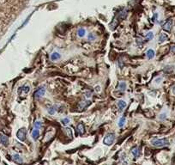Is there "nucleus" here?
Returning <instances> with one entry per match:
<instances>
[{
    "mask_svg": "<svg viewBox=\"0 0 175 165\" xmlns=\"http://www.w3.org/2000/svg\"><path fill=\"white\" fill-rule=\"evenodd\" d=\"M151 144L155 147H164L169 144V140L167 139H154Z\"/></svg>",
    "mask_w": 175,
    "mask_h": 165,
    "instance_id": "f257e3e1",
    "label": "nucleus"
},
{
    "mask_svg": "<svg viewBox=\"0 0 175 165\" xmlns=\"http://www.w3.org/2000/svg\"><path fill=\"white\" fill-rule=\"evenodd\" d=\"M114 139H115V134L113 133H109L106 134V137L104 138L103 143H104V144H106V145H111V144H113V143L114 142Z\"/></svg>",
    "mask_w": 175,
    "mask_h": 165,
    "instance_id": "f03ea898",
    "label": "nucleus"
},
{
    "mask_svg": "<svg viewBox=\"0 0 175 165\" xmlns=\"http://www.w3.org/2000/svg\"><path fill=\"white\" fill-rule=\"evenodd\" d=\"M26 136H27V129L25 127H22L20 128L17 133H16V137L19 140L21 141H24L26 139Z\"/></svg>",
    "mask_w": 175,
    "mask_h": 165,
    "instance_id": "7ed1b4c3",
    "label": "nucleus"
},
{
    "mask_svg": "<svg viewBox=\"0 0 175 165\" xmlns=\"http://www.w3.org/2000/svg\"><path fill=\"white\" fill-rule=\"evenodd\" d=\"M46 93V89L44 87H41L40 89H38L35 93H34V98L35 99H40L42 96H44V95Z\"/></svg>",
    "mask_w": 175,
    "mask_h": 165,
    "instance_id": "20e7f679",
    "label": "nucleus"
},
{
    "mask_svg": "<svg viewBox=\"0 0 175 165\" xmlns=\"http://www.w3.org/2000/svg\"><path fill=\"white\" fill-rule=\"evenodd\" d=\"M30 91V87L29 86H23V87H20L18 89V94L20 95L21 96H25L27 94L28 92Z\"/></svg>",
    "mask_w": 175,
    "mask_h": 165,
    "instance_id": "39448f33",
    "label": "nucleus"
},
{
    "mask_svg": "<svg viewBox=\"0 0 175 165\" xmlns=\"http://www.w3.org/2000/svg\"><path fill=\"white\" fill-rule=\"evenodd\" d=\"M162 28L166 31H170L173 28V20L172 19H167L166 23L162 25Z\"/></svg>",
    "mask_w": 175,
    "mask_h": 165,
    "instance_id": "423d86ee",
    "label": "nucleus"
},
{
    "mask_svg": "<svg viewBox=\"0 0 175 165\" xmlns=\"http://www.w3.org/2000/svg\"><path fill=\"white\" fill-rule=\"evenodd\" d=\"M127 13H128V11L126 10H120L118 14H117V17H116V18L119 21V20H124L125 17H127Z\"/></svg>",
    "mask_w": 175,
    "mask_h": 165,
    "instance_id": "0eeeda50",
    "label": "nucleus"
},
{
    "mask_svg": "<svg viewBox=\"0 0 175 165\" xmlns=\"http://www.w3.org/2000/svg\"><path fill=\"white\" fill-rule=\"evenodd\" d=\"M12 160H13L15 163L18 164H22L23 163V160L22 157L19 156V155H17V154L12 156Z\"/></svg>",
    "mask_w": 175,
    "mask_h": 165,
    "instance_id": "6e6552de",
    "label": "nucleus"
},
{
    "mask_svg": "<svg viewBox=\"0 0 175 165\" xmlns=\"http://www.w3.org/2000/svg\"><path fill=\"white\" fill-rule=\"evenodd\" d=\"M77 131H78V133H79V134L80 135H82V134H84V133H85V127H84V125L82 124V123H79L78 125H77Z\"/></svg>",
    "mask_w": 175,
    "mask_h": 165,
    "instance_id": "1a4fd4ad",
    "label": "nucleus"
},
{
    "mask_svg": "<svg viewBox=\"0 0 175 165\" xmlns=\"http://www.w3.org/2000/svg\"><path fill=\"white\" fill-rule=\"evenodd\" d=\"M126 102H125V101H123V100H119V101H118V107H119V110L120 111H122V110H124L125 108H126Z\"/></svg>",
    "mask_w": 175,
    "mask_h": 165,
    "instance_id": "9d476101",
    "label": "nucleus"
},
{
    "mask_svg": "<svg viewBox=\"0 0 175 165\" xmlns=\"http://www.w3.org/2000/svg\"><path fill=\"white\" fill-rule=\"evenodd\" d=\"M131 153H132V155L134 156L135 158L138 157L139 155H140V151H139V150H138V148L137 146H135V147H133L131 149Z\"/></svg>",
    "mask_w": 175,
    "mask_h": 165,
    "instance_id": "9b49d317",
    "label": "nucleus"
},
{
    "mask_svg": "<svg viewBox=\"0 0 175 165\" xmlns=\"http://www.w3.org/2000/svg\"><path fill=\"white\" fill-rule=\"evenodd\" d=\"M0 142H1L3 144L7 145V144H9V139H8V137L5 136V135H1V136H0Z\"/></svg>",
    "mask_w": 175,
    "mask_h": 165,
    "instance_id": "f8f14e48",
    "label": "nucleus"
},
{
    "mask_svg": "<svg viewBox=\"0 0 175 165\" xmlns=\"http://www.w3.org/2000/svg\"><path fill=\"white\" fill-rule=\"evenodd\" d=\"M60 54L58 53V52H53V53H51V60H58V59H60Z\"/></svg>",
    "mask_w": 175,
    "mask_h": 165,
    "instance_id": "ddd939ff",
    "label": "nucleus"
},
{
    "mask_svg": "<svg viewBox=\"0 0 175 165\" xmlns=\"http://www.w3.org/2000/svg\"><path fill=\"white\" fill-rule=\"evenodd\" d=\"M39 135H40V132H39V129H34L33 130V132H32V138L34 139V140H36L37 139V138L39 137Z\"/></svg>",
    "mask_w": 175,
    "mask_h": 165,
    "instance_id": "4468645a",
    "label": "nucleus"
},
{
    "mask_svg": "<svg viewBox=\"0 0 175 165\" xmlns=\"http://www.w3.org/2000/svg\"><path fill=\"white\" fill-rule=\"evenodd\" d=\"M77 35H78V36L79 37H84L85 36V35H86V30L83 28H79L78 30H77Z\"/></svg>",
    "mask_w": 175,
    "mask_h": 165,
    "instance_id": "2eb2a0df",
    "label": "nucleus"
},
{
    "mask_svg": "<svg viewBox=\"0 0 175 165\" xmlns=\"http://www.w3.org/2000/svg\"><path fill=\"white\" fill-rule=\"evenodd\" d=\"M167 38H168L167 35H166V34L162 33V34L160 35V37H159V41H160V43H162V42L166 41L167 40Z\"/></svg>",
    "mask_w": 175,
    "mask_h": 165,
    "instance_id": "dca6fc26",
    "label": "nucleus"
},
{
    "mask_svg": "<svg viewBox=\"0 0 175 165\" xmlns=\"http://www.w3.org/2000/svg\"><path fill=\"white\" fill-rule=\"evenodd\" d=\"M146 55H147V58L148 59H153L154 57V50H152V49H150V50H148L147 51V52H146Z\"/></svg>",
    "mask_w": 175,
    "mask_h": 165,
    "instance_id": "f3484780",
    "label": "nucleus"
},
{
    "mask_svg": "<svg viewBox=\"0 0 175 165\" xmlns=\"http://www.w3.org/2000/svg\"><path fill=\"white\" fill-rule=\"evenodd\" d=\"M118 89H119V90H121V91H125V90H126V84H125V82H120V83L119 84Z\"/></svg>",
    "mask_w": 175,
    "mask_h": 165,
    "instance_id": "a211bd4d",
    "label": "nucleus"
},
{
    "mask_svg": "<svg viewBox=\"0 0 175 165\" xmlns=\"http://www.w3.org/2000/svg\"><path fill=\"white\" fill-rule=\"evenodd\" d=\"M56 111H57V108H56V107H51L48 108V110H47V112H48V114L50 115H55L56 114Z\"/></svg>",
    "mask_w": 175,
    "mask_h": 165,
    "instance_id": "6ab92c4d",
    "label": "nucleus"
},
{
    "mask_svg": "<svg viewBox=\"0 0 175 165\" xmlns=\"http://www.w3.org/2000/svg\"><path fill=\"white\" fill-rule=\"evenodd\" d=\"M121 162H122V164L124 165H128V160H127L125 153H123L121 155Z\"/></svg>",
    "mask_w": 175,
    "mask_h": 165,
    "instance_id": "aec40b11",
    "label": "nucleus"
},
{
    "mask_svg": "<svg viewBox=\"0 0 175 165\" xmlns=\"http://www.w3.org/2000/svg\"><path fill=\"white\" fill-rule=\"evenodd\" d=\"M125 120H126V119H125V116H123V117L120 118L119 121V127H123V126H125Z\"/></svg>",
    "mask_w": 175,
    "mask_h": 165,
    "instance_id": "412c9836",
    "label": "nucleus"
},
{
    "mask_svg": "<svg viewBox=\"0 0 175 165\" xmlns=\"http://www.w3.org/2000/svg\"><path fill=\"white\" fill-rule=\"evenodd\" d=\"M119 20L116 18V19H114L113 21V23L110 24V27H111V28H116L117 26H118V24H119Z\"/></svg>",
    "mask_w": 175,
    "mask_h": 165,
    "instance_id": "4be33fe9",
    "label": "nucleus"
},
{
    "mask_svg": "<svg viewBox=\"0 0 175 165\" xmlns=\"http://www.w3.org/2000/svg\"><path fill=\"white\" fill-rule=\"evenodd\" d=\"M65 133H66V134L69 136V138H70V139H72V131H71V128L66 127V128H65Z\"/></svg>",
    "mask_w": 175,
    "mask_h": 165,
    "instance_id": "5701e85b",
    "label": "nucleus"
},
{
    "mask_svg": "<svg viewBox=\"0 0 175 165\" xmlns=\"http://www.w3.org/2000/svg\"><path fill=\"white\" fill-rule=\"evenodd\" d=\"M34 126L35 129H40L41 127V122L40 120H36L34 124Z\"/></svg>",
    "mask_w": 175,
    "mask_h": 165,
    "instance_id": "b1692460",
    "label": "nucleus"
},
{
    "mask_svg": "<svg viewBox=\"0 0 175 165\" xmlns=\"http://www.w3.org/2000/svg\"><path fill=\"white\" fill-rule=\"evenodd\" d=\"M154 38V34L152 32H150L146 35V41H151Z\"/></svg>",
    "mask_w": 175,
    "mask_h": 165,
    "instance_id": "393cba45",
    "label": "nucleus"
},
{
    "mask_svg": "<svg viewBox=\"0 0 175 165\" xmlns=\"http://www.w3.org/2000/svg\"><path fill=\"white\" fill-rule=\"evenodd\" d=\"M86 102L85 101H82V102H80V104H79V106H78V109L79 110H82L85 107H86Z\"/></svg>",
    "mask_w": 175,
    "mask_h": 165,
    "instance_id": "a878e982",
    "label": "nucleus"
},
{
    "mask_svg": "<svg viewBox=\"0 0 175 165\" xmlns=\"http://www.w3.org/2000/svg\"><path fill=\"white\" fill-rule=\"evenodd\" d=\"M62 123H63V125L66 126L67 124H69V123H70V119L69 118L63 119H62Z\"/></svg>",
    "mask_w": 175,
    "mask_h": 165,
    "instance_id": "bb28decb",
    "label": "nucleus"
},
{
    "mask_svg": "<svg viewBox=\"0 0 175 165\" xmlns=\"http://www.w3.org/2000/svg\"><path fill=\"white\" fill-rule=\"evenodd\" d=\"M95 35H93V34H89V35H88V40H89V41H95Z\"/></svg>",
    "mask_w": 175,
    "mask_h": 165,
    "instance_id": "cd10ccee",
    "label": "nucleus"
},
{
    "mask_svg": "<svg viewBox=\"0 0 175 165\" xmlns=\"http://www.w3.org/2000/svg\"><path fill=\"white\" fill-rule=\"evenodd\" d=\"M171 51H172L173 52H175V46H173V47H171Z\"/></svg>",
    "mask_w": 175,
    "mask_h": 165,
    "instance_id": "c85d7f7f",
    "label": "nucleus"
},
{
    "mask_svg": "<svg viewBox=\"0 0 175 165\" xmlns=\"http://www.w3.org/2000/svg\"><path fill=\"white\" fill-rule=\"evenodd\" d=\"M96 91H97V92H100V87H99V86L96 87Z\"/></svg>",
    "mask_w": 175,
    "mask_h": 165,
    "instance_id": "c756f323",
    "label": "nucleus"
},
{
    "mask_svg": "<svg viewBox=\"0 0 175 165\" xmlns=\"http://www.w3.org/2000/svg\"><path fill=\"white\" fill-rule=\"evenodd\" d=\"M87 95V96H86L87 98H88V97L89 98V97H90V95H91V94H90V93H89V94H87V95Z\"/></svg>",
    "mask_w": 175,
    "mask_h": 165,
    "instance_id": "7c9ffc66",
    "label": "nucleus"
},
{
    "mask_svg": "<svg viewBox=\"0 0 175 165\" xmlns=\"http://www.w3.org/2000/svg\"><path fill=\"white\" fill-rule=\"evenodd\" d=\"M173 93L175 95V86L174 87V88H173Z\"/></svg>",
    "mask_w": 175,
    "mask_h": 165,
    "instance_id": "2f4dec72",
    "label": "nucleus"
}]
</instances>
